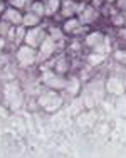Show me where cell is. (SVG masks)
<instances>
[{"label":"cell","instance_id":"obj_14","mask_svg":"<svg viewBox=\"0 0 126 158\" xmlns=\"http://www.w3.org/2000/svg\"><path fill=\"white\" fill-rule=\"evenodd\" d=\"M66 91H67L71 96H76L77 93L81 91V82H79V79H77V77L67 79V84H66Z\"/></svg>","mask_w":126,"mask_h":158},{"label":"cell","instance_id":"obj_17","mask_svg":"<svg viewBox=\"0 0 126 158\" xmlns=\"http://www.w3.org/2000/svg\"><path fill=\"white\" fill-rule=\"evenodd\" d=\"M69 69V64H67V59L66 57H57V61H55V66H54V71L59 74H64L67 73Z\"/></svg>","mask_w":126,"mask_h":158},{"label":"cell","instance_id":"obj_2","mask_svg":"<svg viewBox=\"0 0 126 158\" xmlns=\"http://www.w3.org/2000/svg\"><path fill=\"white\" fill-rule=\"evenodd\" d=\"M37 103H39V106L42 108V110L46 111H55L61 108L62 104V98L59 96V93L55 91V89H47V91H44L42 94L39 96V99H37Z\"/></svg>","mask_w":126,"mask_h":158},{"label":"cell","instance_id":"obj_1","mask_svg":"<svg viewBox=\"0 0 126 158\" xmlns=\"http://www.w3.org/2000/svg\"><path fill=\"white\" fill-rule=\"evenodd\" d=\"M15 57L20 67H30L39 61V52H37V49L27 46V44H20V46H17Z\"/></svg>","mask_w":126,"mask_h":158},{"label":"cell","instance_id":"obj_13","mask_svg":"<svg viewBox=\"0 0 126 158\" xmlns=\"http://www.w3.org/2000/svg\"><path fill=\"white\" fill-rule=\"evenodd\" d=\"M106 59V54H103V52H96L92 51L89 56L86 57V62L89 64V66H99V64H103Z\"/></svg>","mask_w":126,"mask_h":158},{"label":"cell","instance_id":"obj_12","mask_svg":"<svg viewBox=\"0 0 126 158\" xmlns=\"http://www.w3.org/2000/svg\"><path fill=\"white\" fill-rule=\"evenodd\" d=\"M61 2L62 0H44L46 5V17H55L61 10Z\"/></svg>","mask_w":126,"mask_h":158},{"label":"cell","instance_id":"obj_4","mask_svg":"<svg viewBox=\"0 0 126 158\" xmlns=\"http://www.w3.org/2000/svg\"><path fill=\"white\" fill-rule=\"evenodd\" d=\"M42 81L47 88L51 89H66V84H67V79L64 77V74H59L55 71H44L42 73Z\"/></svg>","mask_w":126,"mask_h":158},{"label":"cell","instance_id":"obj_10","mask_svg":"<svg viewBox=\"0 0 126 158\" xmlns=\"http://www.w3.org/2000/svg\"><path fill=\"white\" fill-rule=\"evenodd\" d=\"M104 42H106V35L101 31H92V32H89L86 37H84V46L92 49V51H94L98 46L104 44Z\"/></svg>","mask_w":126,"mask_h":158},{"label":"cell","instance_id":"obj_11","mask_svg":"<svg viewBox=\"0 0 126 158\" xmlns=\"http://www.w3.org/2000/svg\"><path fill=\"white\" fill-rule=\"evenodd\" d=\"M40 24H42V17H40L39 14L32 12V10H27V12L24 14V19H22V25H25L27 29L35 27V25H40Z\"/></svg>","mask_w":126,"mask_h":158},{"label":"cell","instance_id":"obj_25","mask_svg":"<svg viewBox=\"0 0 126 158\" xmlns=\"http://www.w3.org/2000/svg\"><path fill=\"white\" fill-rule=\"evenodd\" d=\"M123 19H124V25H126V10H123Z\"/></svg>","mask_w":126,"mask_h":158},{"label":"cell","instance_id":"obj_3","mask_svg":"<svg viewBox=\"0 0 126 158\" xmlns=\"http://www.w3.org/2000/svg\"><path fill=\"white\" fill-rule=\"evenodd\" d=\"M47 37V29L42 27V25H35V27H30L27 29L25 32V39H24V44L34 47V49H39V46L42 44V40Z\"/></svg>","mask_w":126,"mask_h":158},{"label":"cell","instance_id":"obj_5","mask_svg":"<svg viewBox=\"0 0 126 158\" xmlns=\"http://www.w3.org/2000/svg\"><path fill=\"white\" fill-rule=\"evenodd\" d=\"M77 17H79L81 24L91 25L99 19V10H98V7L92 5L91 2H84V5H83V9H81V12L77 14Z\"/></svg>","mask_w":126,"mask_h":158},{"label":"cell","instance_id":"obj_15","mask_svg":"<svg viewBox=\"0 0 126 158\" xmlns=\"http://www.w3.org/2000/svg\"><path fill=\"white\" fill-rule=\"evenodd\" d=\"M25 32H27V27H25V25H17V27H15V32H14V42H15L17 46L24 44Z\"/></svg>","mask_w":126,"mask_h":158},{"label":"cell","instance_id":"obj_7","mask_svg":"<svg viewBox=\"0 0 126 158\" xmlns=\"http://www.w3.org/2000/svg\"><path fill=\"white\" fill-rule=\"evenodd\" d=\"M83 5H84V2H77V0H62L59 14H61L62 19L74 17V15H77V14L81 12Z\"/></svg>","mask_w":126,"mask_h":158},{"label":"cell","instance_id":"obj_16","mask_svg":"<svg viewBox=\"0 0 126 158\" xmlns=\"http://www.w3.org/2000/svg\"><path fill=\"white\" fill-rule=\"evenodd\" d=\"M29 10L39 14L40 17H46V5H44V0H34V2L29 5Z\"/></svg>","mask_w":126,"mask_h":158},{"label":"cell","instance_id":"obj_23","mask_svg":"<svg viewBox=\"0 0 126 158\" xmlns=\"http://www.w3.org/2000/svg\"><path fill=\"white\" fill-rule=\"evenodd\" d=\"M5 7H7L5 0H0V15H2V12H3V10H5Z\"/></svg>","mask_w":126,"mask_h":158},{"label":"cell","instance_id":"obj_22","mask_svg":"<svg viewBox=\"0 0 126 158\" xmlns=\"http://www.w3.org/2000/svg\"><path fill=\"white\" fill-rule=\"evenodd\" d=\"M118 37H120L121 40H126V25L118 29Z\"/></svg>","mask_w":126,"mask_h":158},{"label":"cell","instance_id":"obj_20","mask_svg":"<svg viewBox=\"0 0 126 158\" xmlns=\"http://www.w3.org/2000/svg\"><path fill=\"white\" fill-rule=\"evenodd\" d=\"M113 57H114V61H116V62L126 66V51H114L113 52Z\"/></svg>","mask_w":126,"mask_h":158},{"label":"cell","instance_id":"obj_9","mask_svg":"<svg viewBox=\"0 0 126 158\" xmlns=\"http://www.w3.org/2000/svg\"><path fill=\"white\" fill-rule=\"evenodd\" d=\"M106 91L111 93V94H124V91H126V86H124V81L121 77H118V76H113V77H109L108 81H106Z\"/></svg>","mask_w":126,"mask_h":158},{"label":"cell","instance_id":"obj_6","mask_svg":"<svg viewBox=\"0 0 126 158\" xmlns=\"http://www.w3.org/2000/svg\"><path fill=\"white\" fill-rule=\"evenodd\" d=\"M2 20H5L7 24L14 25V27H17V25H22V19H24V12H22L20 9H15V7L9 5L7 3L5 10L2 12V15H0Z\"/></svg>","mask_w":126,"mask_h":158},{"label":"cell","instance_id":"obj_21","mask_svg":"<svg viewBox=\"0 0 126 158\" xmlns=\"http://www.w3.org/2000/svg\"><path fill=\"white\" fill-rule=\"evenodd\" d=\"M114 7L123 12V10H126V0H116V2H114Z\"/></svg>","mask_w":126,"mask_h":158},{"label":"cell","instance_id":"obj_18","mask_svg":"<svg viewBox=\"0 0 126 158\" xmlns=\"http://www.w3.org/2000/svg\"><path fill=\"white\" fill-rule=\"evenodd\" d=\"M47 34H49V35L52 37V39H54L57 44H59V40H61L62 37L66 35L64 31H62V27H49V29H47Z\"/></svg>","mask_w":126,"mask_h":158},{"label":"cell","instance_id":"obj_19","mask_svg":"<svg viewBox=\"0 0 126 158\" xmlns=\"http://www.w3.org/2000/svg\"><path fill=\"white\" fill-rule=\"evenodd\" d=\"M7 3L12 5V7H15V9L24 10V9H27V7L30 5V0H7Z\"/></svg>","mask_w":126,"mask_h":158},{"label":"cell","instance_id":"obj_8","mask_svg":"<svg viewBox=\"0 0 126 158\" xmlns=\"http://www.w3.org/2000/svg\"><path fill=\"white\" fill-rule=\"evenodd\" d=\"M55 51H57V42H55L52 37L47 34V37L42 40V44H40L39 49H37V52H39V61H46V59H49Z\"/></svg>","mask_w":126,"mask_h":158},{"label":"cell","instance_id":"obj_24","mask_svg":"<svg viewBox=\"0 0 126 158\" xmlns=\"http://www.w3.org/2000/svg\"><path fill=\"white\" fill-rule=\"evenodd\" d=\"M103 2H106V3H114L116 0H103Z\"/></svg>","mask_w":126,"mask_h":158}]
</instances>
